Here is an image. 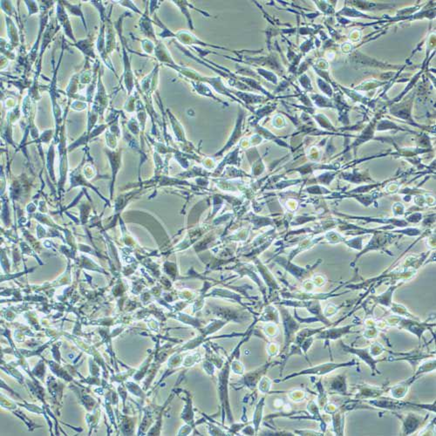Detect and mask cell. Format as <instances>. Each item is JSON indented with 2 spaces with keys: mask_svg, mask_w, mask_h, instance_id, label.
Returning <instances> with one entry per match:
<instances>
[{
  "mask_svg": "<svg viewBox=\"0 0 436 436\" xmlns=\"http://www.w3.org/2000/svg\"><path fill=\"white\" fill-rule=\"evenodd\" d=\"M386 326H397L400 329H404L408 332H411L416 336L419 339L427 331H431V327L435 326V324L429 325L428 323L416 322L414 320L408 319H403L399 317H391L386 320Z\"/></svg>",
  "mask_w": 436,
  "mask_h": 436,
  "instance_id": "cell-1",
  "label": "cell"
},
{
  "mask_svg": "<svg viewBox=\"0 0 436 436\" xmlns=\"http://www.w3.org/2000/svg\"><path fill=\"white\" fill-rule=\"evenodd\" d=\"M357 364L355 360H353L348 362L344 363H335V362H328V363L321 364L319 366L310 367L308 369L303 370L300 373H293L289 376L285 377L284 380H287L294 376H298V375H307V374H313V375H326L328 373H331L334 370L342 368V367H354Z\"/></svg>",
  "mask_w": 436,
  "mask_h": 436,
  "instance_id": "cell-2",
  "label": "cell"
},
{
  "mask_svg": "<svg viewBox=\"0 0 436 436\" xmlns=\"http://www.w3.org/2000/svg\"><path fill=\"white\" fill-rule=\"evenodd\" d=\"M339 343H340V346H341L343 351L356 355L357 357H359V359H361V361H363L365 363L367 364V366L373 371V373L380 374L379 370L377 368V364L380 361H386V359L385 360H376L370 354L369 348L351 347L347 344H344L343 341H340Z\"/></svg>",
  "mask_w": 436,
  "mask_h": 436,
  "instance_id": "cell-3",
  "label": "cell"
},
{
  "mask_svg": "<svg viewBox=\"0 0 436 436\" xmlns=\"http://www.w3.org/2000/svg\"><path fill=\"white\" fill-rule=\"evenodd\" d=\"M397 416L402 421V435H410L414 432H416L420 427L423 426V424L428 419L429 415L427 414L425 417H422L418 414L409 413L404 416H399V415Z\"/></svg>",
  "mask_w": 436,
  "mask_h": 436,
  "instance_id": "cell-4",
  "label": "cell"
},
{
  "mask_svg": "<svg viewBox=\"0 0 436 436\" xmlns=\"http://www.w3.org/2000/svg\"><path fill=\"white\" fill-rule=\"evenodd\" d=\"M357 393L354 395V400L368 401L379 398L387 391L386 386H374L367 384L357 385Z\"/></svg>",
  "mask_w": 436,
  "mask_h": 436,
  "instance_id": "cell-5",
  "label": "cell"
},
{
  "mask_svg": "<svg viewBox=\"0 0 436 436\" xmlns=\"http://www.w3.org/2000/svg\"><path fill=\"white\" fill-rule=\"evenodd\" d=\"M368 404L376 407V408H384L387 410H399L402 408H408V407H413L416 404L414 403H409V402H402L400 400H396L394 398H384V397H379V398L373 399V400H368L367 401Z\"/></svg>",
  "mask_w": 436,
  "mask_h": 436,
  "instance_id": "cell-6",
  "label": "cell"
},
{
  "mask_svg": "<svg viewBox=\"0 0 436 436\" xmlns=\"http://www.w3.org/2000/svg\"><path fill=\"white\" fill-rule=\"evenodd\" d=\"M359 324H351L348 326H341V327H335V328H330L326 331H321L319 332V335L317 338L319 339H327V340H337L341 338L343 336L346 335L348 333H354L352 329Z\"/></svg>",
  "mask_w": 436,
  "mask_h": 436,
  "instance_id": "cell-7",
  "label": "cell"
},
{
  "mask_svg": "<svg viewBox=\"0 0 436 436\" xmlns=\"http://www.w3.org/2000/svg\"><path fill=\"white\" fill-rule=\"evenodd\" d=\"M56 12H57L58 21L60 22V26H62L64 33L67 35L70 39H72L74 43H76V38L73 36V28H72L71 23H70L69 16L67 14L62 1H58Z\"/></svg>",
  "mask_w": 436,
  "mask_h": 436,
  "instance_id": "cell-8",
  "label": "cell"
},
{
  "mask_svg": "<svg viewBox=\"0 0 436 436\" xmlns=\"http://www.w3.org/2000/svg\"><path fill=\"white\" fill-rule=\"evenodd\" d=\"M327 392L330 395L337 394V395H352L348 392V386L346 384V378L343 374H339L333 378H330L328 385H327Z\"/></svg>",
  "mask_w": 436,
  "mask_h": 436,
  "instance_id": "cell-9",
  "label": "cell"
},
{
  "mask_svg": "<svg viewBox=\"0 0 436 436\" xmlns=\"http://www.w3.org/2000/svg\"><path fill=\"white\" fill-rule=\"evenodd\" d=\"M108 106V97H107V93L105 90L104 85L101 80V73H100L99 76L98 83V92L96 94L94 101V110L96 112H103L105 108Z\"/></svg>",
  "mask_w": 436,
  "mask_h": 436,
  "instance_id": "cell-10",
  "label": "cell"
},
{
  "mask_svg": "<svg viewBox=\"0 0 436 436\" xmlns=\"http://www.w3.org/2000/svg\"><path fill=\"white\" fill-rule=\"evenodd\" d=\"M417 379L418 377L413 375L411 378H409L407 380H404V381L395 385V386H393L392 388L390 389L392 398L396 399V400H402V399L404 398L408 394L409 387L411 386L413 382H414Z\"/></svg>",
  "mask_w": 436,
  "mask_h": 436,
  "instance_id": "cell-11",
  "label": "cell"
},
{
  "mask_svg": "<svg viewBox=\"0 0 436 436\" xmlns=\"http://www.w3.org/2000/svg\"><path fill=\"white\" fill-rule=\"evenodd\" d=\"M344 413L345 412L343 409L338 408L334 413L331 414L336 435H344Z\"/></svg>",
  "mask_w": 436,
  "mask_h": 436,
  "instance_id": "cell-12",
  "label": "cell"
},
{
  "mask_svg": "<svg viewBox=\"0 0 436 436\" xmlns=\"http://www.w3.org/2000/svg\"><path fill=\"white\" fill-rule=\"evenodd\" d=\"M75 47L79 49L80 52L86 57L92 58V59L96 58L95 57V50H94V45H93L91 38H86V39H83V40L77 42Z\"/></svg>",
  "mask_w": 436,
  "mask_h": 436,
  "instance_id": "cell-13",
  "label": "cell"
},
{
  "mask_svg": "<svg viewBox=\"0 0 436 436\" xmlns=\"http://www.w3.org/2000/svg\"><path fill=\"white\" fill-rule=\"evenodd\" d=\"M62 3H63L65 8H67V12L71 15L80 17V19H82L83 25L85 26V30L88 31V25H86V23H85V17H84V14H83L82 9H81L80 5H72V4L68 3L67 1H62Z\"/></svg>",
  "mask_w": 436,
  "mask_h": 436,
  "instance_id": "cell-14",
  "label": "cell"
},
{
  "mask_svg": "<svg viewBox=\"0 0 436 436\" xmlns=\"http://www.w3.org/2000/svg\"><path fill=\"white\" fill-rule=\"evenodd\" d=\"M433 371H435V359H431L421 363L414 375L419 377L424 373H432Z\"/></svg>",
  "mask_w": 436,
  "mask_h": 436,
  "instance_id": "cell-15",
  "label": "cell"
},
{
  "mask_svg": "<svg viewBox=\"0 0 436 436\" xmlns=\"http://www.w3.org/2000/svg\"><path fill=\"white\" fill-rule=\"evenodd\" d=\"M370 354L371 355L373 356V358L378 357L379 355H381V354L384 353V352H386V349L385 347L383 346L382 344L379 343V342H375V343H373L369 348Z\"/></svg>",
  "mask_w": 436,
  "mask_h": 436,
  "instance_id": "cell-16",
  "label": "cell"
},
{
  "mask_svg": "<svg viewBox=\"0 0 436 436\" xmlns=\"http://www.w3.org/2000/svg\"><path fill=\"white\" fill-rule=\"evenodd\" d=\"M378 335H379V330L375 327V324L373 326H372V324H371L369 327L364 332L363 334L364 338H369V339L377 338Z\"/></svg>",
  "mask_w": 436,
  "mask_h": 436,
  "instance_id": "cell-17",
  "label": "cell"
},
{
  "mask_svg": "<svg viewBox=\"0 0 436 436\" xmlns=\"http://www.w3.org/2000/svg\"><path fill=\"white\" fill-rule=\"evenodd\" d=\"M263 403H264V399H262V401L257 405L256 414H255V416H254V422H255V427H255V429H256V431L258 430V426H259L260 421H261L260 420L262 418Z\"/></svg>",
  "mask_w": 436,
  "mask_h": 436,
  "instance_id": "cell-18",
  "label": "cell"
},
{
  "mask_svg": "<svg viewBox=\"0 0 436 436\" xmlns=\"http://www.w3.org/2000/svg\"><path fill=\"white\" fill-rule=\"evenodd\" d=\"M25 5L29 8V15L31 16L33 13H37L38 12V5L35 1H24Z\"/></svg>",
  "mask_w": 436,
  "mask_h": 436,
  "instance_id": "cell-19",
  "label": "cell"
}]
</instances>
